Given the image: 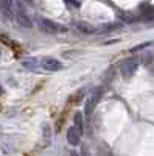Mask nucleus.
<instances>
[{
	"label": "nucleus",
	"mask_w": 154,
	"mask_h": 156,
	"mask_svg": "<svg viewBox=\"0 0 154 156\" xmlns=\"http://www.w3.org/2000/svg\"><path fill=\"white\" fill-rule=\"evenodd\" d=\"M137 69H139V58H128L121 62L120 73L125 80H129V78L137 72Z\"/></svg>",
	"instance_id": "obj_1"
},
{
	"label": "nucleus",
	"mask_w": 154,
	"mask_h": 156,
	"mask_svg": "<svg viewBox=\"0 0 154 156\" xmlns=\"http://www.w3.org/2000/svg\"><path fill=\"white\" fill-rule=\"evenodd\" d=\"M39 23L41 27L47 31V33H66L67 31V27H64V25H59L53 20H50L47 17H41L39 19Z\"/></svg>",
	"instance_id": "obj_2"
},
{
	"label": "nucleus",
	"mask_w": 154,
	"mask_h": 156,
	"mask_svg": "<svg viewBox=\"0 0 154 156\" xmlns=\"http://www.w3.org/2000/svg\"><path fill=\"white\" fill-rule=\"evenodd\" d=\"M16 11V19H17V22L22 25V27H31V19H30V16L27 14V11H25V8H23V5H22V2L20 0H17V9H14Z\"/></svg>",
	"instance_id": "obj_3"
},
{
	"label": "nucleus",
	"mask_w": 154,
	"mask_h": 156,
	"mask_svg": "<svg viewBox=\"0 0 154 156\" xmlns=\"http://www.w3.org/2000/svg\"><path fill=\"white\" fill-rule=\"evenodd\" d=\"M101 94H103V89H101V87L95 89L94 92H92L91 98H89V101L86 103V115H91V114H92L94 108L97 106V103H98L100 98H101Z\"/></svg>",
	"instance_id": "obj_4"
},
{
	"label": "nucleus",
	"mask_w": 154,
	"mask_h": 156,
	"mask_svg": "<svg viewBox=\"0 0 154 156\" xmlns=\"http://www.w3.org/2000/svg\"><path fill=\"white\" fill-rule=\"evenodd\" d=\"M41 67L44 70H47V72H56V70L62 69V64L58 59H55V58H42Z\"/></svg>",
	"instance_id": "obj_5"
},
{
	"label": "nucleus",
	"mask_w": 154,
	"mask_h": 156,
	"mask_svg": "<svg viewBox=\"0 0 154 156\" xmlns=\"http://www.w3.org/2000/svg\"><path fill=\"white\" fill-rule=\"evenodd\" d=\"M75 28L78 30L81 34H94V33H97V31H98V30L94 27V25L87 23V22H83V20L75 22Z\"/></svg>",
	"instance_id": "obj_6"
},
{
	"label": "nucleus",
	"mask_w": 154,
	"mask_h": 156,
	"mask_svg": "<svg viewBox=\"0 0 154 156\" xmlns=\"http://www.w3.org/2000/svg\"><path fill=\"white\" fill-rule=\"evenodd\" d=\"M0 11L2 14L8 19H12L14 16V9H12V0H0Z\"/></svg>",
	"instance_id": "obj_7"
},
{
	"label": "nucleus",
	"mask_w": 154,
	"mask_h": 156,
	"mask_svg": "<svg viewBox=\"0 0 154 156\" xmlns=\"http://www.w3.org/2000/svg\"><path fill=\"white\" fill-rule=\"evenodd\" d=\"M80 137H81V133H80V129L76 128L75 125L67 129V140H69V144L78 145L80 144Z\"/></svg>",
	"instance_id": "obj_8"
},
{
	"label": "nucleus",
	"mask_w": 154,
	"mask_h": 156,
	"mask_svg": "<svg viewBox=\"0 0 154 156\" xmlns=\"http://www.w3.org/2000/svg\"><path fill=\"white\" fill-rule=\"evenodd\" d=\"M139 19H142V20H154V6L152 5L142 6V8H140Z\"/></svg>",
	"instance_id": "obj_9"
},
{
	"label": "nucleus",
	"mask_w": 154,
	"mask_h": 156,
	"mask_svg": "<svg viewBox=\"0 0 154 156\" xmlns=\"http://www.w3.org/2000/svg\"><path fill=\"white\" fill-rule=\"evenodd\" d=\"M22 66L27 67V69H30L31 72H36L37 69L41 67V62H37L36 58H30V59H23V61H22Z\"/></svg>",
	"instance_id": "obj_10"
},
{
	"label": "nucleus",
	"mask_w": 154,
	"mask_h": 156,
	"mask_svg": "<svg viewBox=\"0 0 154 156\" xmlns=\"http://www.w3.org/2000/svg\"><path fill=\"white\" fill-rule=\"evenodd\" d=\"M73 122H75V126L80 129V133L83 134V114L81 112H76L75 117H73Z\"/></svg>",
	"instance_id": "obj_11"
},
{
	"label": "nucleus",
	"mask_w": 154,
	"mask_h": 156,
	"mask_svg": "<svg viewBox=\"0 0 154 156\" xmlns=\"http://www.w3.org/2000/svg\"><path fill=\"white\" fill-rule=\"evenodd\" d=\"M151 42H145V44H140V45H137V47H134L132 48V51H137V50H142V48H145L146 45H149Z\"/></svg>",
	"instance_id": "obj_12"
},
{
	"label": "nucleus",
	"mask_w": 154,
	"mask_h": 156,
	"mask_svg": "<svg viewBox=\"0 0 154 156\" xmlns=\"http://www.w3.org/2000/svg\"><path fill=\"white\" fill-rule=\"evenodd\" d=\"M67 3H70V5H73V6H80V2L78 0H66Z\"/></svg>",
	"instance_id": "obj_13"
},
{
	"label": "nucleus",
	"mask_w": 154,
	"mask_h": 156,
	"mask_svg": "<svg viewBox=\"0 0 154 156\" xmlns=\"http://www.w3.org/2000/svg\"><path fill=\"white\" fill-rule=\"evenodd\" d=\"M3 94V89H2V86H0V95H2Z\"/></svg>",
	"instance_id": "obj_14"
},
{
	"label": "nucleus",
	"mask_w": 154,
	"mask_h": 156,
	"mask_svg": "<svg viewBox=\"0 0 154 156\" xmlns=\"http://www.w3.org/2000/svg\"><path fill=\"white\" fill-rule=\"evenodd\" d=\"M0 56H2V53H0Z\"/></svg>",
	"instance_id": "obj_15"
}]
</instances>
